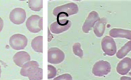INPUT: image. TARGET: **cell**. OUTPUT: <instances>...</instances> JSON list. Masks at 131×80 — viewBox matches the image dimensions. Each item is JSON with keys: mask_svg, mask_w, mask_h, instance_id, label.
<instances>
[{"mask_svg": "<svg viewBox=\"0 0 131 80\" xmlns=\"http://www.w3.org/2000/svg\"><path fill=\"white\" fill-rule=\"evenodd\" d=\"M78 12V6L74 3H69L61 6H57L53 10V15L57 19L65 16H70Z\"/></svg>", "mask_w": 131, "mask_h": 80, "instance_id": "cell-1", "label": "cell"}, {"mask_svg": "<svg viewBox=\"0 0 131 80\" xmlns=\"http://www.w3.org/2000/svg\"><path fill=\"white\" fill-rule=\"evenodd\" d=\"M26 25L31 33H39L43 29V18L37 15H31L26 20Z\"/></svg>", "mask_w": 131, "mask_h": 80, "instance_id": "cell-2", "label": "cell"}, {"mask_svg": "<svg viewBox=\"0 0 131 80\" xmlns=\"http://www.w3.org/2000/svg\"><path fill=\"white\" fill-rule=\"evenodd\" d=\"M111 70V66L107 61L100 60L96 62L92 69V73L95 76L102 77L107 75Z\"/></svg>", "mask_w": 131, "mask_h": 80, "instance_id": "cell-3", "label": "cell"}, {"mask_svg": "<svg viewBox=\"0 0 131 80\" xmlns=\"http://www.w3.org/2000/svg\"><path fill=\"white\" fill-rule=\"evenodd\" d=\"M65 55L62 50L58 48H51L47 52V61L49 63L58 64L64 60Z\"/></svg>", "mask_w": 131, "mask_h": 80, "instance_id": "cell-4", "label": "cell"}, {"mask_svg": "<svg viewBox=\"0 0 131 80\" xmlns=\"http://www.w3.org/2000/svg\"><path fill=\"white\" fill-rule=\"evenodd\" d=\"M10 45L13 49L20 50L25 48L28 44V39L24 35L21 34H15L12 36L9 41Z\"/></svg>", "mask_w": 131, "mask_h": 80, "instance_id": "cell-5", "label": "cell"}, {"mask_svg": "<svg viewBox=\"0 0 131 80\" xmlns=\"http://www.w3.org/2000/svg\"><path fill=\"white\" fill-rule=\"evenodd\" d=\"M101 46L103 52L109 56H113L116 54L117 48L115 40L111 37L106 36L102 39Z\"/></svg>", "mask_w": 131, "mask_h": 80, "instance_id": "cell-6", "label": "cell"}, {"mask_svg": "<svg viewBox=\"0 0 131 80\" xmlns=\"http://www.w3.org/2000/svg\"><path fill=\"white\" fill-rule=\"evenodd\" d=\"M26 18L25 10L21 8H16L12 10L10 14V20L13 24L20 25L24 22Z\"/></svg>", "mask_w": 131, "mask_h": 80, "instance_id": "cell-7", "label": "cell"}, {"mask_svg": "<svg viewBox=\"0 0 131 80\" xmlns=\"http://www.w3.org/2000/svg\"><path fill=\"white\" fill-rule=\"evenodd\" d=\"M71 26V22L69 20H57L50 26V30L54 34H60L67 30Z\"/></svg>", "mask_w": 131, "mask_h": 80, "instance_id": "cell-8", "label": "cell"}, {"mask_svg": "<svg viewBox=\"0 0 131 80\" xmlns=\"http://www.w3.org/2000/svg\"><path fill=\"white\" fill-rule=\"evenodd\" d=\"M99 19V15L97 11H91L89 15H88V17H87L85 22L83 24V27H82L83 31L85 33H89Z\"/></svg>", "mask_w": 131, "mask_h": 80, "instance_id": "cell-9", "label": "cell"}, {"mask_svg": "<svg viewBox=\"0 0 131 80\" xmlns=\"http://www.w3.org/2000/svg\"><path fill=\"white\" fill-rule=\"evenodd\" d=\"M30 59L31 57L29 53L24 51L18 52L13 57L14 62L19 67H23L24 63L30 61Z\"/></svg>", "mask_w": 131, "mask_h": 80, "instance_id": "cell-10", "label": "cell"}, {"mask_svg": "<svg viewBox=\"0 0 131 80\" xmlns=\"http://www.w3.org/2000/svg\"><path fill=\"white\" fill-rule=\"evenodd\" d=\"M131 69V58L125 57L117 65L116 71L120 75H125Z\"/></svg>", "mask_w": 131, "mask_h": 80, "instance_id": "cell-11", "label": "cell"}, {"mask_svg": "<svg viewBox=\"0 0 131 80\" xmlns=\"http://www.w3.org/2000/svg\"><path fill=\"white\" fill-rule=\"evenodd\" d=\"M39 67V64L36 61H29L24 63L20 70V74L24 77H28L35 69Z\"/></svg>", "mask_w": 131, "mask_h": 80, "instance_id": "cell-12", "label": "cell"}, {"mask_svg": "<svg viewBox=\"0 0 131 80\" xmlns=\"http://www.w3.org/2000/svg\"><path fill=\"white\" fill-rule=\"evenodd\" d=\"M109 34L111 38H123L131 40V30H130L114 28L110 30Z\"/></svg>", "mask_w": 131, "mask_h": 80, "instance_id": "cell-13", "label": "cell"}, {"mask_svg": "<svg viewBox=\"0 0 131 80\" xmlns=\"http://www.w3.org/2000/svg\"><path fill=\"white\" fill-rule=\"evenodd\" d=\"M107 20L105 18L100 19L93 26V31L97 37L102 36L106 29V25Z\"/></svg>", "mask_w": 131, "mask_h": 80, "instance_id": "cell-14", "label": "cell"}, {"mask_svg": "<svg viewBox=\"0 0 131 80\" xmlns=\"http://www.w3.org/2000/svg\"><path fill=\"white\" fill-rule=\"evenodd\" d=\"M31 47L33 50L38 53L43 52V36L35 37L31 41Z\"/></svg>", "mask_w": 131, "mask_h": 80, "instance_id": "cell-15", "label": "cell"}, {"mask_svg": "<svg viewBox=\"0 0 131 80\" xmlns=\"http://www.w3.org/2000/svg\"><path fill=\"white\" fill-rule=\"evenodd\" d=\"M131 51V41H128L124 46L122 47L116 53V57L119 59L124 58Z\"/></svg>", "mask_w": 131, "mask_h": 80, "instance_id": "cell-16", "label": "cell"}, {"mask_svg": "<svg viewBox=\"0 0 131 80\" xmlns=\"http://www.w3.org/2000/svg\"><path fill=\"white\" fill-rule=\"evenodd\" d=\"M28 6L31 10L34 11H39L43 8L42 0H29L28 1Z\"/></svg>", "mask_w": 131, "mask_h": 80, "instance_id": "cell-17", "label": "cell"}, {"mask_svg": "<svg viewBox=\"0 0 131 80\" xmlns=\"http://www.w3.org/2000/svg\"><path fill=\"white\" fill-rule=\"evenodd\" d=\"M29 80H42L43 78V69L38 67L28 76Z\"/></svg>", "mask_w": 131, "mask_h": 80, "instance_id": "cell-18", "label": "cell"}, {"mask_svg": "<svg viewBox=\"0 0 131 80\" xmlns=\"http://www.w3.org/2000/svg\"><path fill=\"white\" fill-rule=\"evenodd\" d=\"M73 52L76 56L79 57V58H82L83 57V51L81 49V44L79 43H76L73 45L72 47Z\"/></svg>", "mask_w": 131, "mask_h": 80, "instance_id": "cell-19", "label": "cell"}, {"mask_svg": "<svg viewBox=\"0 0 131 80\" xmlns=\"http://www.w3.org/2000/svg\"><path fill=\"white\" fill-rule=\"evenodd\" d=\"M47 69H48V76L47 78L49 79L54 78L56 75V69L52 65L49 64L47 66Z\"/></svg>", "mask_w": 131, "mask_h": 80, "instance_id": "cell-20", "label": "cell"}, {"mask_svg": "<svg viewBox=\"0 0 131 80\" xmlns=\"http://www.w3.org/2000/svg\"><path fill=\"white\" fill-rule=\"evenodd\" d=\"M54 80H72V77L69 74H64L55 77Z\"/></svg>", "mask_w": 131, "mask_h": 80, "instance_id": "cell-21", "label": "cell"}, {"mask_svg": "<svg viewBox=\"0 0 131 80\" xmlns=\"http://www.w3.org/2000/svg\"><path fill=\"white\" fill-rule=\"evenodd\" d=\"M3 28V20L0 17V32L2 30Z\"/></svg>", "mask_w": 131, "mask_h": 80, "instance_id": "cell-22", "label": "cell"}, {"mask_svg": "<svg viewBox=\"0 0 131 80\" xmlns=\"http://www.w3.org/2000/svg\"><path fill=\"white\" fill-rule=\"evenodd\" d=\"M120 80H131V77L127 76H122L120 77Z\"/></svg>", "mask_w": 131, "mask_h": 80, "instance_id": "cell-23", "label": "cell"}, {"mask_svg": "<svg viewBox=\"0 0 131 80\" xmlns=\"http://www.w3.org/2000/svg\"><path fill=\"white\" fill-rule=\"evenodd\" d=\"M1 66H0V77H1Z\"/></svg>", "mask_w": 131, "mask_h": 80, "instance_id": "cell-24", "label": "cell"}]
</instances>
